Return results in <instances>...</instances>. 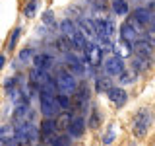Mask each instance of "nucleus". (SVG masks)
<instances>
[{"label": "nucleus", "instance_id": "5701e85b", "mask_svg": "<svg viewBox=\"0 0 155 146\" xmlns=\"http://www.w3.org/2000/svg\"><path fill=\"white\" fill-rule=\"evenodd\" d=\"M76 29H78L76 22H72L70 18H66V19H62V22H60V31H62V35H64V37H70Z\"/></svg>", "mask_w": 155, "mask_h": 146}, {"label": "nucleus", "instance_id": "bb28decb", "mask_svg": "<svg viewBox=\"0 0 155 146\" xmlns=\"http://www.w3.org/2000/svg\"><path fill=\"white\" fill-rule=\"evenodd\" d=\"M114 138H116V130H114V127H110V129L103 134L101 142H103L105 146H109V144H113V142H114Z\"/></svg>", "mask_w": 155, "mask_h": 146}, {"label": "nucleus", "instance_id": "4468645a", "mask_svg": "<svg viewBox=\"0 0 155 146\" xmlns=\"http://www.w3.org/2000/svg\"><path fill=\"white\" fill-rule=\"evenodd\" d=\"M0 140L16 146V127L14 125H2L0 127Z\"/></svg>", "mask_w": 155, "mask_h": 146}, {"label": "nucleus", "instance_id": "0eeeda50", "mask_svg": "<svg viewBox=\"0 0 155 146\" xmlns=\"http://www.w3.org/2000/svg\"><path fill=\"white\" fill-rule=\"evenodd\" d=\"M66 129H68V134H70L72 138H81L84 133H85V121H84V117L74 115V117H72V121H70V125H68Z\"/></svg>", "mask_w": 155, "mask_h": 146}, {"label": "nucleus", "instance_id": "7c9ffc66", "mask_svg": "<svg viewBox=\"0 0 155 146\" xmlns=\"http://www.w3.org/2000/svg\"><path fill=\"white\" fill-rule=\"evenodd\" d=\"M145 41H147L151 47H155V27H151V29L145 31Z\"/></svg>", "mask_w": 155, "mask_h": 146}, {"label": "nucleus", "instance_id": "393cba45", "mask_svg": "<svg viewBox=\"0 0 155 146\" xmlns=\"http://www.w3.org/2000/svg\"><path fill=\"white\" fill-rule=\"evenodd\" d=\"M37 8H39V0H27V4L23 6V12H21L23 18H33Z\"/></svg>", "mask_w": 155, "mask_h": 146}, {"label": "nucleus", "instance_id": "6e6552de", "mask_svg": "<svg viewBox=\"0 0 155 146\" xmlns=\"http://www.w3.org/2000/svg\"><path fill=\"white\" fill-rule=\"evenodd\" d=\"M140 33L142 31H138L134 26H130L128 22H124L122 26H120V39L126 43H130V45H134V43H138L140 41Z\"/></svg>", "mask_w": 155, "mask_h": 146}, {"label": "nucleus", "instance_id": "2f4dec72", "mask_svg": "<svg viewBox=\"0 0 155 146\" xmlns=\"http://www.w3.org/2000/svg\"><path fill=\"white\" fill-rule=\"evenodd\" d=\"M6 66V57H4V53H0V70Z\"/></svg>", "mask_w": 155, "mask_h": 146}, {"label": "nucleus", "instance_id": "39448f33", "mask_svg": "<svg viewBox=\"0 0 155 146\" xmlns=\"http://www.w3.org/2000/svg\"><path fill=\"white\" fill-rule=\"evenodd\" d=\"M58 123H56V117H43L41 125H39V133H41V138L48 142L56 133H58Z\"/></svg>", "mask_w": 155, "mask_h": 146}, {"label": "nucleus", "instance_id": "b1692460", "mask_svg": "<svg viewBox=\"0 0 155 146\" xmlns=\"http://www.w3.org/2000/svg\"><path fill=\"white\" fill-rule=\"evenodd\" d=\"M132 66H134V70L136 72H142V70H147V68L149 66H151V64H149V58L147 57H142V55H136L134 57V62H132Z\"/></svg>", "mask_w": 155, "mask_h": 146}, {"label": "nucleus", "instance_id": "4be33fe9", "mask_svg": "<svg viewBox=\"0 0 155 146\" xmlns=\"http://www.w3.org/2000/svg\"><path fill=\"white\" fill-rule=\"evenodd\" d=\"M51 146H72V136L70 134H54L51 140H48Z\"/></svg>", "mask_w": 155, "mask_h": 146}, {"label": "nucleus", "instance_id": "c85d7f7f", "mask_svg": "<svg viewBox=\"0 0 155 146\" xmlns=\"http://www.w3.org/2000/svg\"><path fill=\"white\" fill-rule=\"evenodd\" d=\"M91 4H93V8L99 10V12H105V10L109 8V0H91Z\"/></svg>", "mask_w": 155, "mask_h": 146}, {"label": "nucleus", "instance_id": "c756f323", "mask_svg": "<svg viewBox=\"0 0 155 146\" xmlns=\"http://www.w3.org/2000/svg\"><path fill=\"white\" fill-rule=\"evenodd\" d=\"M43 23H45V26H54V14L51 12V10H47L45 14H43Z\"/></svg>", "mask_w": 155, "mask_h": 146}, {"label": "nucleus", "instance_id": "1a4fd4ad", "mask_svg": "<svg viewBox=\"0 0 155 146\" xmlns=\"http://www.w3.org/2000/svg\"><path fill=\"white\" fill-rule=\"evenodd\" d=\"M105 96L109 97V101H113L116 107H122L126 101H128V94H126L124 88H116V86H113V88H109V92H107Z\"/></svg>", "mask_w": 155, "mask_h": 146}, {"label": "nucleus", "instance_id": "473e14b6", "mask_svg": "<svg viewBox=\"0 0 155 146\" xmlns=\"http://www.w3.org/2000/svg\"><path fill=\"white\" fill-rule=\"evenodd\" d=\"M39 146H43V144H39Z\"/></svg>", "mask_w": 155, "mask_h": 146}, {"label": "nucleus", "instance_id": "20e7f679", "mask_svg": "<svg viewBox=\"0 0 155 146\" xmlns=\"http://www.w3.org/2000/svg\"><path fill=\"white\" fill-rule=\"evenodd\" d=\"M85 53V62L89 64L91 68L99 66L101 62H103V57H105V51L101 49L99 43H87V47L84 49Z\"/></svg>", "mask_w": 155, "mask_h": 146}, {"label": "nucleus", "instance_id": "dca6fc26", "mask_svg": "<svg viewBox=\"0 0 155 146\" xmlns=\"http://www.w3.org/2000/svg\"><path fill=\"white\" fill-rule=\"evenodd\" d=\"M110 10L116 14V16H128L130 14V6H128V0H113L110 2Z\"/></svg>", "mask_w": 155, "mask_h": 146}, {"label": "nucleus", "instance_id": "a211bd4d", "mask_svg": "<svg viewBox=\"0 0 155 146\" xmlns=\"http://www.w3.org/2000/svg\"><path fill=\"white\" fill-rule=\"evenodd\" d=\"M19 35H21V27L16 26V27L12 29V33H10L8 41H6V51H8V53L16 51V45H18V41H19Z\"/></svg>", "mask_w": 155, "mask_h": 146}, {"label": "nucleus", "instance_id": "6ab92c4d", "mask_svg": "<svg viewBox=\"0 0 155 146\" xmlns=\"http://www.w3.org/2000/svg\"><path fill=\"white\" fill-rule=\"evenodd\" d=\"M35 49L33 47H23L21 51L18 53V62H21V64H29V62L33 61V57H35Z\"/></svg>", "mask_w": 155, "mask_h": 146}, {"label": "nucleus", "instance_id": "cd10ccee", "mask_svg": "<svg viewBox=\"0 0 155 146\" xmlns=\"http://www.w3.org/2000/svg\"><path fill=\"white\" fill-rule=\"evenodd\" d=\"M118 80H120V84H132V82H136V70L134 72H122V74L118 76Z\"/></svg>", "mask_w": 155, "mask_h": 146}, {"label": "nucleus", "instance_id": "423d86ee", "mask_svg": "<svg viewBox=\"0 0 155 146\" xmlns=\"http://www.w3.org/2000/svg\"><path fill=\"white\" fill-rule=\"evenodd\" d=\"M105 62V72H107V76H120L122 72L126 70L124 68V61L120 57H110V58H107V61H103Z\"/></svg>", "mask_w": 155, "mask_h": 146}, {"label": "nucleus", "instance_id": "412c9836", "mask_svg": "<svg viewBox=\"0 0 155 146\" xmlns=\"http://www.w3.org/2000/svg\"><path fill=\"white\" fill-rule=\"evenodd\" d=\"M56 103L60 107V113L62 111H74L72 109V97L68 94H56Z\"/></svg>", "mask_w": 155, "mask_h": 146}, {"label": "nucleus", "instance_id": "ddd939ff", "mask_svg": "<svg viewBox=\"0 0 155 146\" xmlns=\"http://www.w3.org/2000/svg\"><path fill=\"white\" fill-rule=\"evenodd\" d=\"M76 101H78V105H81V107H85L87 103H89V94H91V90H89V86L87 84H80L76 88Z\"/></svg>", "mask_w": 155, "mask_h": 146}, {"label": "nucleus", "instance_id": "7ed1b4c3", "mask_svg": "<svg viewBox=\"0 0 155 146\" xmlns=\"http://www.w3.org/2000/svg\"><path fill=\"white\" fill-rule=\"evenodd\" d=\"M151 119H153V115H151V111H149V109H140L138 113H136L134 121H132L134 134L136 136H143L145 133H147L149 125H151Z\"/></svg>", "mask_w": 155, "mask_h": 146}, {"label": "nucleus", "instance_id": "2eb2a0df", "mask_svg": "<svg viewBox=\"0 0 155 146\" xmlns=\"http://www.w3.org/2000/svg\"><path fill=\"white\" fill-rule=\"evenodd\" d=\"M113 51H114L116 57H120V58L124 61V58H128V57L134 53V47L130 45V43H126V41H122V39H120V41L113 47Z\"/></svg>", "mask_w": 155, "mask_h": 146}, {"label": "nucleus", "instance_id": "aec40b11", "mask_svg": "<svg viewBox=\"0 0 155 146\" xmlns=\"http://www.w3.org/2000/svg\"><path fill=\"white\" fill-rule=\"evenodd\" d=\"M109 88H113L110 78H105V76H97L95 78V92H97V94H107Z\"/></svg>", "mask_w": 155, "mask_h": 146}, {"label": "nucleus", "instance_id": "f257e3e1", "mask_svg": "<svg viewBox=\"0 0 155 146\" xmlns=\"http://www.w3.org/2000/svg\"><path fill=\"white\" fill-rule=\"evenodd\" d=\"M39 109H41L43 117H56L60 113V107L56 103V94L39 92Z\"/></svg>", "mask_w": 155, "mask_h": 146}, {"label": "nucleus", "instance_id": "f3484780", "mask_svg": "<svg viewBox=\"0 0 155 146\" xmlns=\"http://www.w3.org/2000/svg\"><path fill=\"white\" fill-rule=\"evenodd\" d=\"M134 51H136V55H142V57H147V58H151V55H153V47L149 45L147 41H142L140 39L138 43H134Z\"/></svg>", "mask_w": 155, "mask_h": 146}, {"label": "nucleus", "instance_id": "f03ea898", "mask_svg": "<svg viewBox=\"0 0 155 146\" xmlns=\"http://www.w3.org/2000/svg\"><path fill=\"white\" fill-rule=\"evenodd\" d=\"M56 88H58V94H68L72 96L78 88V82H76V76L72 72H66V70H60L56 74Z\"/></svg>", "mask_w": 155, "mask_h": 146}, {"label": "nucleus", "instance_id": "9d476101", "mask_svg": "<svg viewBox=\"0 0 155 146\" xmlns=\"http://www.w3.org/2000/svg\"><path fill=\"white\" fill-rule=\"evenodd\" d=\"M52 62H54V58H52L48 53H35V57H33V61H31V64L33 68H41V70H51V66H52Z\"/></svg>", "mask_w": 155, "mask_h": 146}, {"label": "nucleus", "instance_id": "9b49d317", "mask_svg": "<svg viewBox=\"0 0 155 146\" xmlns=\"http://www.w3.org/2000/svg\"><path fill=\"white\" fill-rule=\"evenodd\" d=\"M132 18H134L142 27L149 26V23L153 22V14H151V10H149V8H136L134 12H132Z\"/></svg>", "mask_w": 155, "mask_h": 146}, {"label": "nucleus", "instance_id": "a878e982", "mask_svg": "<svg viewBox=\"0 0 155 146\" xmlns=\"http://www.w3.org/2000/svg\"><path fill=\"white\" fill-rule=\"evenodd\" d=\"M87 127H89V129H99L101 127V113H99L97 107H93V111H91L89 121H87Z\"/></svg>", "mask_w": 155, "mask_h": 146}, {"label": "nucleus", "instance_id": "f8f14e48", "mask_svg": "<svg viewBox=\"0 0 155 146\" xmlns=\"http://www.w3.org/2000/svg\"><path fill=\"white\" fill-rule=\"evenodd\" d=\"M78 29H80L81 33H84L85 37H95V26H93V18H78L76 22Z\"/></svg>", "mask_w": 155, "mask_h": 146}]
</instances>
